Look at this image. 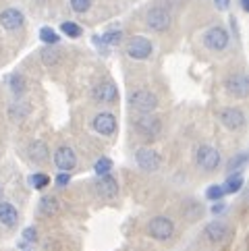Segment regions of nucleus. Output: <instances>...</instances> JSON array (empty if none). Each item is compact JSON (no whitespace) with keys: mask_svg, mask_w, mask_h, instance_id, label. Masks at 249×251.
<instances>
[{"mask_svg":"<svg viewBox=\"0 0 249 251\" xmlns=\"http://www.w3.org/2000/svg\"><path fill=\"white\" fill-rule=\"evenodd\" d=\"M0 197H2V185H0Z\"/></svg>","mask_w":249,"mask_h":251,"instance_id":"obj_37","label":"nucleus"},{"mask_svg":"<svg viewBox=\"0 0 249 251\" xmlns=\"http://www.w3.org/2000/svg\"><path fill=\"white\" fill-rule=\"evenodd\" d=\"M96 189L98 193H100L102 197H106V200H110V197H114L119 193V183L114 181V178L110 175H104V176H98L96 181Z\"/></svg>","mask_w":249,"mask_h":251,"instance_id":"obj_18","label":"nucleus"},{"mask_svg":"<svg viewBox=\"0 0 249 251\" xmlns=\"http://www.w3.org/2000/svg\"><path fill=\"white\" fill-rule=\"evenodd\" d=\"M148 232L156 241H166L174 235V222L166 216H156L148 222Z\"/></svg>","mask_w":249,"mask_h":251,"instance_id":"obj_2","label":"nucleus"},{"mask_svg":"<svg viewBox=\"0 0 249 251\" xmlns=\"http://www.w3.org/2000/svg\"><path fill=\"white\" fill-rule=\"evenodd\" d=\"M129 106L141 114H152L158 108V98L149 89H135L129 94Z\"/></svg>","mask_w":249,"mask_h":251,"instance_id":"obj_1","label":"nucleus"},{"mask_svg":"<svg viewBox=\"0 0 249 251\" xmlns=\"http://www.w3.org/2000/svg\"><path fill=\"white\" fill-rule=\"evenodd\" d=\"M23 23H25V17L19 8H4V11L0 13V25H2L6 31L21 29Z\"/></svg>","mask_w":249,"mask_h":251,"instance_id":"obj_14","label":"nucleus"},{"mask_svg":"<svg viewBox=\"0 0 249 251\" xmlns=\"http://www.w3.org/2000/svg\"><path fill=\"white\" fill-rule=\"evenodd\" d=\"M135 125V131L141 133L144 137H156L160 129H162V123H160L158 116H152V114H141L139 119L133 121Z\"/></svg>","mask_w":249,"mask_h":251,"instance_id":"obj_7","label":"nucleus"},{"mask_svg":"<svg viewBox=\"0 0 249 251\" xmlns=\"http://www.w3.org/2000/svg\"><path fill=\"white\" fill-rule=\"evenodd\" d=\"M92 98L96 102H102V104H112L119 100V89L112 81H104L100 85H96L92 89Z\"/></svg>","mask_w":249,"mask_h":251,"instance_id":"obj_13","label":"nucleus"},{"mask_svg":"<svg viewBox=\"0 0 249 251\" xmlns=\"http://www.w3.org/2000/svg\"><path fill=\"white\" fill-rule=\"evenodd\" d=\"M8 89L15 94V96H23L25 89H27V81H25V77L21 73H13L8 77Z\"/></svg>","mask_w":249,"mask_h":251,"instance_id":"obj_21","label":"nucleus"},{"mask_svg":"<svg viewBox=\"0 0 249 251\" xmlns=\"http://www.w3.org/2000/svg\"><path fill=\"white\" fill-rule=\"evenodd\" d=\"M17 222H19V212H17V208L11 201L0 200V224L6 228H13V226H17Z\"/></svg>","mask_w":249,"mask_h":251,"instance_id":"obj_16","label":"nucleus"},{"mask_svg":"<svg viewBox=\"0 0 249 251\" xmlns=\"http://www.w3.org/2000/svg\"><path fill=\"white\" fill-rule=\"evenodd\" d=\"M171 13L166 11L164 6H154V8H149V13L146 17V23H148V27L149 29H154V31H166L168 27H171Z\"/></svg>","mask_w":249,"mask_h":251,"instance_id":"obj_5","label":"nucleus"},{"mask_svg":"<svg viewBox=\"0 0 249 251\" xmlns=\"http://www.w3.org/2000/svg\"><path fill=\"white\" fill-rule=\"evenodd\" d=\"M60 31L67 35V38H79V35L83 33V29L79 27V25L75 23V21H65L60 25Z\"/></svg>","mask_w":249,"mask_h":251,"instance_id":"obj_26","label":"nucleus"},{"mask_svg":"<svg viewBox=\"0 0 249 251\" xmlns=\"http://www.w3.org/2000/svg\"><path fill=\"white\" fill-rule=\"evenodd\" d=\"M152 42L144 35H135V38H131L129 44H127V56L133 58V60H146L152 56Z\"/></svg>","mask_w":249,"mask_h":251,"instance_id":"obj_3","label":"nucleus"},{"mask_svg":"<svg viewBox=\"0 0 249 251\" xmlns=\"http://www.w3.org/2000/svg\"><path fill=\"white\" fill-rule=\"evenodd\" d=\"M42 60H44V65H56V62L60 60V52L54 48V46H48V48H44L42 50Z\"/></svg>","mask_w":249,"mask_h":251,"instance_id":"obj_25","label":"nucleus"},{"mask_svg":"<svg viewBox=\"0 0 249 251\" xmlns=\"http://www.w3.org/2000/svg\"><path fill=\"white\" fill-rule=\"evenodd\" d=\"M241 8L243 11H249V0H241Z\"/></svg>","mask_w":249,"mask_h":251,"instance_id":"obj_36","label":"nucleus"},{"mask_svg":"<svg viewBox=\"0 0 249 251\" xmlns=\"http://www.w3.org/2000/svg\"><path fill=\"white\" fill-rule=\"evenodd\" d=\"M29 183L33 185V189L42 191V189H46V187L50 185V176H48V175H44V173H35V175L29 178Z\"/></svg>","mask_w":249,"mask_h":251,"instance_id":"obj_29","label":"nucleus"},{"mask_svg":"<svg viewBox=\"0 0 249 251\" xmlns=\"http://www.w3.org/2000/svg\"><path fill=\"white\" fill-rule=\"evenodd\" d=\"M214 4H216L218 11H226L228 4H230V0H214Z\"/></svg>","mask_w":249,"mask_h":251,"instance_id":"obj_35","label":"nucleus"},{"mask_svg":"<svg viewBox=\"0 0 249 251\" xmlns=\"http://www.w3.org/2000/svg\"><path fill=\"white\" fill-rule=\"evenodd\" d=\"M224 210H226V203L224 201H216L214 205H212V214H214V216H216V214H222Z\"/></svg>","mask_w":249,"mask_h":251,"instance_id":"obj_34","label":"nucleus"},{"mask_svg":"<svg viewBox=\"0 0 249 251\" xmlns=\"http://www.w3.org/2000/svg\"><path fill=\"white\" fill-rule=\"evenodd\" d=\"M195 162H198V166L201 170H206V173H214V170L220 166V151L212 146H201L198 150Z\"/></svg>","mask_w":249,"mask_h":251,"instance_id":"obj_4","label":"nucleus"},{"mask_svg":"<svg viewBox=\"0 0 249 251\" xmlns=\"http://www.w3.org/2000/svg\"><path fill=\"white\" fill-rule=\"evenodd\" d=\"M203 46L208 50H214V52H220L228 46V33L224 27H210L206 33H203Z\"/></svg>","mask_w":249,"mask_h":251,"instance_id":"obj_6","label":"nucleus"},{"mask_svg":"<svg viewBox=\"0 0 249 251\" xmlns=\"http://www.w3.org/2000/svg\"><path fill=\"white\" fill-rule=\"evenodd\" d=\"M29 104H11V108H8V119L13 123H21L29 116Z\"/></svg>","mask_w":249,"mask_h":251,"instance_id":"obj_20","label":"nucleus"},{"mask_svg":"<svg viewBox=\"0 0 249 251\" xmlns=\"http://www.w3.org/2000/svg\"><path fill=\"white\" fill-rule=\"evenodd\" d=\"M121 40H123L121 29H110V31H106L102 38H94V42L100 44V46H119Z\"/></svg>","mask_w":249,"mask_h":251,"instance_id":"obj_19","label":"nucleus"},{"mask_svg":"<svg viewBox=\"0 0 249 251\" xmlns=\"http://www.w3.org/2000/svg\"><path fill=\"white\" fill-rule=\"evenodd\" d=\"M203 235H206V239H210L212 243H222V241H226L228 235H230V230L224 222H210L206 230H203Z\"/></svg>","mask_w":249,"mask_h":251,"instance_id":"obj_15","label":"nucleus"},{"mask_svg":"<svg viewBox=\"0 0 249 251\" xmlns=\"http://www.w3.org/2000/svg\"><path fill=\"white\" fill-rule=\"evenodd\" d=\"M92 127L96 133H100V135L110 137V135H114V131H117V119H114V114H110V112H98L92 121Z\"/></svg>","mask_w":249,"mask_h":251,"instance_id":"obj_9","label":"nucleus"},{"mask_svg":"<svg viewBox=\"0 0 249 251\" xmlns=\"http://www.w3.org/2000/svg\"><path fill=\"white\" fill-rule=\"evenodd\" d=\"M206 197L210 201H220L224 197V187L222 185H210L208 191H206Z\"/></svg>","mask_w":249,"mask_h":251,"instance_id":"obj_30","label":"nucleus"},{"mask_svg":"<svg viewBox=\"0 0 249 251\" xmlns=\"http://www.w3.org/2000/svg\"><path fill=\"white\" fill-rule=\"evenodd\" d=\"M135 162L141 170H146V173H156L160 168V156L149 148H139L135 151Z\"/></svg>","mask_w":249,"mask_h":251,"instance_id":"obj_10","label":"nucleus"},{"mask_svg":"<svg viewBox=\"0 0 249 251\" xmlns=\"http://www.w3.org/2000/svg\"><path fill=\"white\" fill-rule=\"evenodd\" d=\"M220 123L230 131H239V129L245 127V114H243L241 108H233V106H228V108H224L220 112Z\"/></svg>","mask_w":249,"mask_h":251,"instance_id":"obj_11","label":"nucleus"},{"mask_svg":"<svg viewBox=\"0 0 249 251\" xmlns=\"http://www.w3.org/2000/svg\"><path fill=\"white\" fill-rule=\"evenodd\" d=\"M110 170H112V160H110V158L100 156V160H96V164H94V173H96L98 176L110 175Z\"/></svg>","mask_w":249,"mask_h":251,"instance_id":"obj_24","label":"nucleus"},{"mask_svg":"<svg viewBox=\"0 0 249 251\" xmlns=\"http://www.w3.org/2000/svg\"><path fill=\"white\" fill-rule=\"evenodd\" d=\"M243 183H245V178L241 173H233L228 178H226V183L222 185L224 187V193H239L243 189Z\"/></svg>","mask_w":249,"mask_h":251,"instance_id":"obj_23","label":"nucleus"},{"mask_svg":"<svg viewBox=\"0 0 249 251\" xmlns=\"http://www.w3.org/2000/svg\"><path fill=\"white\" fill-rule=\"evenodd\" d=\"M92 6V0H71V8H73L75 13H87Z\"/></svg>","mask_w":249,"mask_h":251,"instance_id":"obj_31","label":"nucleus"},{"mask_svg":"<svg viewBox=\"0 0 249 251\" xmlns=\"http://www.w3.org/2000/svg\"><path fill=\"white\" fill-rule=\"evenodd\" d=\"M245 162H247V154L245 151H241V154H237L233 160L228 162V173H241V168L245 166Z\"/></svg>","mask_w":249,"mask_h":251,"instance_id":"obj_28","label":"nucleus"},{"mask_svg":"<svg viewBox=\"0 0 249 251\" xmlns=\"http://www.w3.org/2000/svg\"><path fill=\"white\" fill-rule=\"evenodd\" d=\"M35 239H38V230H35L33 226H27L23 230V241H25V243H33Z\"/></svg>","mask_w":249,"mask_h":251,"instance_id":"obj_32","label":"nucleus"},{"mask_svg":"<svg viewBox=\"0 0 249 251\" xmlns=\"http://www.w3.org/2000/svg\"><path fill=\"white\" fill-rule=\"evenodd\" d=\"M71 183V175L69 173H60L58 176H56V185L58 187H67Z\"/></svg>","mask_w":249,"mask_h":251,"instance_id":"obj_33","label":"nucleus"},{"mask_svg":"<svg viewBox=\"0 0 249 251\" xmlns=\"http://www.w3.org/2000/svg\"><path fill=\"white\" fill-rule=\"evenodd\" d=\"M27 154H29V160L35 164H44L48 160L50 156V150L46 146V141H42V139H35L29 143V148H27Z\"/></svg>","mask_w":249,"mask_h":251,"instance_id":"obj_17","label":"nucleus"},{"mask_svg":"<svg viewBox=\"0 0 249 251\" xmlns=\"http://www.w3.org/2000/svg\"><path fill=\"white\" fill-rule=\"evenodd\" d=\"M40 40L44 44H48V46H56V44H58V33L52 27H42L40 29Z\"/></svg>","mask_w":249,"mask_h":251,"instance_id":"obj_27","label":"nucleus"},{"mask_svg":"<svg viewBox=\"0 0 249 251\" xmlns=\"http://www.w3.org/2000/svg\"><path fill=\"white\" fill-rule=\"evenodd\" d=\"M52 160H54L56 168L62 170V173H71V170L77 166V154H75V150L69 148V146H60V148L54 151Z\"/></svg>","mask_w":249,"mask_h":251,"instance_id":"obj_8","label":"nucleus"},{"mask_svg":"<svg viewBox=\"0 0 249 251\" xmlns=\"http://www.w3.org/2000/svg\"><path fill=\"white\" fill-rule=\"evenodd\" d=\"M56 210H58V200L54 195H44L40 200V212L44 216H54Z\"/></svg>","mask_w":249,"mask_h":251,"instance_id":"obj_22","label":"nucleus"},{"mask_svg":"<svg viewBox=\"0 0 249 251\" xmlns=\"http://www.w3.org/2000/svg\"><path fill=\"white\" fill-rule=\"evenodd\" d=\"M224 87H226V92H228L230 96L241 98V100L249 96V79H247L245 73H237V75H233V77H228L226 83H224Z\"/></svg>","mask_w":249,"mask_h":251,"instance_id":"obj_12","label":"nucleus"}]
</instances>
